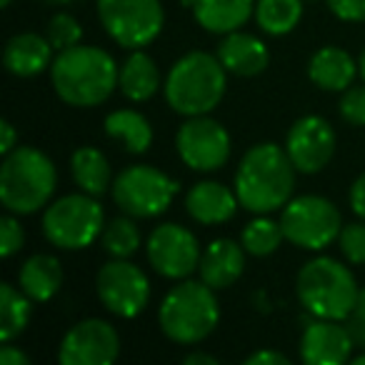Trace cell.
<instances>
[{
    "label": "cell",
    "instance_id": "1",
    "mask_svg": "<svg viewBox=\"0 0 365 365\" xmlns=\"http://www.w3.org/2000/svg\"><path fill=\"white\" fill-rule=\"evenodd\" d=\"M56 96L73 108H96L120 86V68L108 51L96 46H73L58 51L51 66Z\"/></svg>",
    "mask_w": 365,
    "mask_h": 365
},
{
    "label": "cell",
    "instance_id": "2",
    "mask_svg": "<svg viewBox=\"0 0 365 365\" xmlns=\"http://www.w3.org/2000/svg\"><path fill=\"white\" fill-rule=\"evenodd\" d=\"M295 165L278 143H258L235 170V195L240 205L255 215L280 210L295 188Z\"/></svg>",
    "mask_w": 365,
    "mask_h": 365
},
{
    "label": "cell",
    "instance_id": "3",
    "mask_svg": "<svg viewBox=\"0 0 365 365\" xmlns=\"http://www.w3.org/2000/svg\"><path fill=\"white\" fill-rule=\"evenodd\" d=\"M225 68L218 56L193 51L173 63L165 78V101L178 115H208L220 106L228 88Z\"/></svg>",
    "mask_w": 365,
    "mask_h": 365
},
{
    "label": "cell",
    "instance_id": "4",
    "mask_svg": "<svg viewBox=\"0 0 365 365\" xmlns=\"http://www.w3.org/2000/svg\"><path fill=\"white\" fill-rule=\"evenodd\" d=\"M58 185L53 160L33 145H18L3 155L0 165V203L8 213L33 215L51 203Z\"/></svg>",
    "mask_w": 365,
    "mask_h": 365
},
{
    "label": "cell",
    "instance_id": "5",
    "mask_svg": "<svg viewBox=\"0 0 365 365\" xmlns=\"http://www.w3.org/2000/svg\"><path fill=\"white\" fill-rule=\"evenodd\" d=\"M220 320L215 290L203 280H180L165 293L158 310V323L168 340L193 345L205 340Z\"/></svg>",
    "mask_w": 365,
    "mask_h": 365
},
{
    "label": "cell",
    "instance_id": "6",
    "mask_svg": "<svg viewBox=\"0 0 365 365\" xmlns=\"http://www.w3.org/2000/svg\"><path fill=\"white\" fill-rule=\"evenodd\" d=\"M295 290L310 315L345 320L355 310L360 288L348 265L330 255H318L300 268L295 278Z\"/></svg>",
    "mask_w": 365,
    "mask_h": 365
},
{
    "label": "cell",
    "instance_id": "7",
    "mask_svg": "<svg viewBox=\"0 0 365 365\" xmlns=\"http://www.w3.org/2000/svg\"><path fill=\"white\" fill-rule=\"evenodd\" d=\"M106 213L96 195L71 193L46 205L43 233L48 243L61 250H83L101 238L106 228Z\"/></svg>",
    "mask_w": 365,
    "mask_h": 365
},
{
    "label": "cell",
    "instance_id": "8",
    "mask_svg": "<svg viewBox=\"0 0 365 365\" xmlns=\"http://www.w3.org/2000/svg\"><path fill=\"white\" fill-rule=\"evenodd\" d=\"M280 225L288 243L303 250H325L338 240L343 218L333 200L323 195H298L283 205Z\"/></svg>",
    "mask_w": 365,
    "mask_h": 365
},
{
    "label": "cell",
    "instance_id": "9",
    "mask_svg": "<svg viewBox=\"0 0 365 365\" xmlns=\"http://www.w3.org/2000/svg\"><path fill=\"white\" fill-rule=\"evenodd\" d=\"M178 180L153 165H130L113 180V200L133 218H158L175 200Z\"/></svg>",
    "mask_w": 365,
    "mask_h": 365
},
{
    "label": "cell",
    "instance_id": "10",
    "mask_svg": "<svg viewBox=\"0 0 365 365\" xmlns=\"http://www.w3.org/2000/svg\"><path fill=\"white\" fill-rule=\"evenodd\" d=\"M98 18L118 46L138 51L160 36L165 11L160 0H98Z\"/></svg>",
    "mask_w": 365,
    "mask_h": 365
},
{
    "label": "cell",
    "instance_id": "11",
    "mask_svg": "<svg viewBox=\"0 0 365 365\" xmlns=\"http://www.w3.org/2000/svg\"><path fill=\"white\" fill-rule=\"evenodd\" d=\"M96 290L101 303L118 318H138L150 300L148 275L128 258H113L101 265Z\"/></svg>",
    "mask_w": 365,
    "mask_h": 365
},
{
    "label": "cell",
    "instance_id": "12",
    "mask_svg": "<svg viewBox=\"0 0 365 365\" xmlns=\"http://www.w3.org/2000/svg\"><path fill=\"white\" fill-rule=\"evenodd\" d=\"M178 155L190 170L213 173L230 158V133L223 123L208 115H195L182 123L175 135Z\"/></svg>",
    "mask_w": 365,
    "mask_h": 365
},
{
    "label": "cell",
    "instance_id": "13",
    "mask_svg": "<svg viewBox=\"0 0 365 365\" xmlns=\"http://www.w3.org/2000/svg\"><path fill=\"white\" fill-rule=\"evenodd\" d=\"M148 263L158 275L170 280H185L200 265L198 238L178 223H163L150 233L145 245Z\"/></svg>",
    "mask_w": 365,
    "mask_h": 365
},
{
    "label": "cell",
    "instance_id": "14",
    "mask_svg": "<svg viewBox=\"0 0 365 365\" xmlns=\"http://www.w3.org/2000/svg\"><path fill=\"white\" fill-rule=\"evenodd\" d=\"M120 355V335L103 318H86L66 333L58 348L63 365H110Z\"/></svg>",
    "mask_w": 365,
    "mask_h": 365
},
{
    "label": "cell",
    "instance_id": "15",
    "mask_svg": "<svg viewBox=\"0 0 365 365\" xmlns=\"http://www.w3.org/2000/svg\"><path fill=\"white\" fill-rule=\"evenodd\" d=\"M338 138L325 118L320 115H303L290 125L285 138V153L293 160L295 170L313 175L320 173L335 155Z\"/></svg>",
    "mask_w": 365,
    "mask_h": 365
},
{
    "label": "cell",
    "instance_id": "16",
    "mask_svg": "<svg viewBox=\"0 0 365 365\" xmlns=\"http://www.w3.org/2000/svg\"><path fill=\"white\" fill-rule=\"evenodd\" d=\"M298 348L308 365H343L353 358L355 343L340 320L313 315V320L305 323Z\"/></svg>",
    "mask_w": 365,
    "mask_h": 365
},
{
    "label": "cell",
    "instance_id": "17",
    "mask_svg": "<svg viewBox=\"0 0 365 365\" xmlns=\"http://www.w3.org/2000/svg\"><path fill=\"white\" fill-rule=\"evenodd\" d=\"M238 195L223 182L200 180L185 195V210L200 225H223L238 213Z\"/></svg>",
    "mask_w": 365,
    "mask_h": 365
},
{
    "label": "cell",
    "instance_id": "18",
    "mask_svg": "<svg viewBox=\"0 0 365 365\" xmlns=\"http://www.w3.org/2000/svg\"><path fill=\"white\" fill-rule=\"evenodd\" d=\"M223 68L238 78H255L270 66V51L258 36L233 31L220 41L218 53Z\"/></svg>",
    "mask_w": 365,
    "mask_h": 365
},
{
    "label": "cell",
    "instance_id": "19",
    "mask_svg": "<svg viewBox=\"0 0 365 365\" xmlns=\"http://www.w3.org/2000/svg\"><path fill=\"white\" fill-rule=\"evenodd\" d=\"M245 270V248L230 238H218L205 245L200 255L198 273L200 280L208 283L213 290H225L243 275Z\"/></svg>",
    "mask_w": 365,
    "mask_h": 365
},
{
    "label": "cell",
    "instance_id": "20",
    "mask_svg": "<svg viewBox=\"0 0 365 365\" xmlns=\"http://www.w3.org/2000/svg\"><path fill=\"white\" fill-rule=\"evenodd\" d=\"M51 41L38 33H18L3 48V66L16 78H36L53 66Z\"/></svg>",
    "mask_w": 365,
    "mask_h": 365
},
{
    "label": "cell",
    "instance_id": "21",
    "mask_svg": "<svg viewBox=\"0 0 365 365\" xmlns=\"http://www.w3.org/2000/svg\"><path fill=\"white\" fill-rule=\"evenodd\" d=\"M358 63L353 61L348 51L335 46H325L315 51L308 61V78L313 86L328 93H343L345 88L353 86L358 76Z\"/></svg>",
    "mask_w": 365,
    "mask_h": 365
},
{
    "label": "cell",
    "instance_id": "22",
    "mask_svg": "<svg viewBox=\"0 0 365 365\" xmlns=\"http://www.w3.org/2000/svg\"><path fill=\"white\" fill-rule=\"evenodd\" d=\"M255 3L258 0H195L193 16L203 31L228 36L255 16Z\"/></svg>",
    "mask_w": 365,
    "mask_h": 365
},
{
    "label": "cell",
    "instance_id": "23",
    "mask_svg": "<svg viewBox=\"0 0 365 365\" xmlns=\"http://www.w3.org/2000/svg\"><path fill=\"white\" fill-rule=\"evenodd\" d=\"M18 285L33 303H48L63 285V268L56 255L36 253L18 270Z\"/></svg>",
    "mask_w": 365,
    "mask_h": 365
},
{
    "label": "cell",
    "instance_id": "24",
    "mask_svg": "<svg viewBox=\"0 0 365 365\" xmlns=\"http://www.w3.org/2000/svg\"><path fill=\"white\" fill-rule=\"evenodd\" d=\"M71 173L76 185L88 195H106L113 188V173L110 163L103 155L98 148L93 145H81L78 150H73L71 155Z\"/></svg>",
    "mask_w": 365,
    "mask_h": 365
},
{
    "label": "cell",
    "instance_id": "25",
    "mask_svg": "<svg viewBox=\"0 0 365 365\" xmlns=\"http://www.w3.org/2000/svg\"><path fill=\"white\" fill-rule=\"evenodd\" d=\"M103 128H106L108 138L120 143L133 155H143L153 145V125L148 123V118L143 113L130 110V108L108 113Z\"/></svg>",
    "mask_w": 365,
    "mask_h": 365
},
{
    "label": "cell",
    "instance_id": "26",
    "mask_svg": "<svg viewBox=\"0 0 365 365\" xmlns=\"http://www.w3.org/2000/svg\"><path fill=\"white\" fill-rule=\"evenodd\" d=\"M160 88V73L158 66L143 48L133 51L120 66V93L133 103H145Z\"/></svg>",
    "mask_w": 365,
    "mask_h": 365
},
{
    "label": "cell",
    "instance_id": "27",
    "mask_svg": "<svg viewBox=\"0 0 365 365\" xmlns=\"http://www.w3.org/2000/svg\"><path fill=\"white\" fill-rule=\"evenodd\" d=\"M33 300L11 283L0 285V340L13 343L31 323Z\"/></svg>",
    "mask_w": 365,
    "mask_h": 365
},
{
    "label": "cell",
    "instance_id": "28",
    "mask_svg": "<svg viewBox=\"0 0 365 365\" xmlns=\"http://www.w3.org/2000/svg\"><path fill=\"white\" fill-rule=\"evenodd\" d=\"M303 18V0H258L255 3V21L260 31L268 36H288L298 28Z\"/></svg>",
    "mask_w": 365,
    "mask_h": 365
},
{
    "label": "cell",
    "instance_id": "29",
    "mask_svg": "<svg viewBox=\"0 0 365 365\" xmlns=\"http://www.w3.org/2000/svg\"><path fill=\"white\" fill-rule=\"evenodd\" d=\"M285 240L283 225L280 220H273L268 215H258L253 218L240 233V243H243L245 253L255 255V258H265V255L275 253L280 243Z\"/></svg>",
    "mask_w": 365,
    "mask_h": 365
},
{
    "label": "cell",
    "instance_id": "30",
    "mask_svg": "<svg viewBox=\"0 0 365 365\" xmlns=\"http://www.w3.org/2000/svg\"><path fill=\"white\" fill-rule=\"evenodd\" d=\"M101 245L110 258H130L140 248V228H138L133 215H120L113 218L110 223L103 228Z\"/></svg>",
    "mask_w": 365,
    "mask_h": 365
},
{
    "label": "cell",
    "instance_id": "31",
    "mask_svg": "<svg viewBox=\"0 0 365 365\" xmlns=\"http://www.w3.org/2000/svg\"><path fill=\"white\" fill-rule=\"evenodd\" d=\"M46 38L56 51H66V48H73L83 41V28L71 13H56L48 23Z\"/></svg>",
    "mask_w": 365,
    "mask_h": 365
},
{
    "label": "cell",
    "instance_id": "32",
    "mask_svg": "<svg viewBox=\"0 0 365 365\" xmlns=\"http://www.w3.org/2000/svg\"><path fill=\"white\" fill-rule=\"evenodd\" d=\"M340 253L348 263L365 265V220H355V223H345L338 235Z\"/></svg>",
    "mask_w": 365,
    "mask_h": 365
},
{
    "label": "cell",
    "instance_id": "33",
    "mask_svg": "<svg viewBox=\"0 0 365 365\" xmlns=\"http://www.w3.org/2000/svg\"><path fill=\"white\" fill-rule=\"evenodd\" d=\"M338 113L348 125H365V81L363 86H350L343 91L338 103Z\"/></svg>",
    "mask_w": 365,
    "mask_h": 365
},
{
    "label": "cell",
    "instance_id": "34",
    "mask_svg": "<svg viewBox=\"0 0 365 365\" xmlns=\"http://www.w3.org/2000/svg\"><path fill=\"white\" fill-rule=\"evenodd\" d=\"M26 243V230H23L21 220L16 213H8L0 218V255L3 258H13Z\"/></svg>",
    "mask_w": 365,
    "mask_h": 365
},
{
    "label": "cell",
    "instance_id": "35",
    "mask_svg": "<svg viewBox=\"0 0 365 365\" xmlns=\"http://www.w3.org/2000/svg\"><path fill=\"white\" fill-rule=\"evenodd\" d=\"M328 11L343 23H365V0H325Z\"/></svg>",
    "mask_w": 365,
    "mask_h": 365
},
{
    "label": "cell",
    "instance_id": "36",
    "mask_svg": "<svg viewBox=\"0 0 365 365\" xmlns=\"http://www.w3.org/2000/svg\"><path fill=\"white\" fill-rule=\"evenodd\" d=\"M245 365H290V358H285L280 350H270V348H263V350H255L245 358Z\"/></svg>",
    "mask_w": 365,
    "mask_h": 365
},
{
    "label": "cell",
    "instance_id": "37",
    "mask_svg": "<svg viewBox=\"0 0 365 365\" xmlns=\"http://www.w3.org/2000/svg\"><path fill=\"white\" fill-rule=\"evenodd\" d=\"M350 208L358 218L365 220V173L355 178L350 185Z\"/></svg>",
    "mask_w": 365,
    "mask_h": 365
},
{
    "label": "cell",
    "instance_id": "38",
    "mask_svg": "<svg viewBox=\"0 0 365 365\" xmlns=\"http://www.w3.org/2000/svg\"><path fill=\"white\" fill-rule=\"evenodd\" d=\"M18 145H21V143H18V130L13 128L11 120H3L0 123V153L8 155V153Z\"/></svg>",
    "mask_w": 365,
    "mask_h": 365
},
{
    "label": "cell",
    "instance_id": "39",
    "mask_svg": "<svg viewBox=\"0 0 365 365\" xmlns=\"http://www.w3.org/2000/svg\"><path fill=\"white\" fill-rule=\"evenodd\" d=\"M345 328H348L353 343L360 345V348H365V318H363V315L350 313L348 318H345Z\"/></svg>",
    "mask_w": 365,
    "mask_h": 365
},
{
    "label": "cell",
    "instance_id": "40",
    "mask_svg": "<svg viewBox=\"0 0 365 365\" xmlns=\"http://www.w3.org/2000/svg\"><path fill=\"white\" fill-rule=\"evenodd\" d=\"M0 363L3 365H28L31 358H28L21 348H16V345L3 343V348H0Z\"/></svg>",
    "mask_w": 365,
    "mask_h": 365
},
{
    "label": "cell",
    "instance_id": "41",
    "mask_svg": "<svg viewBox=\"0 0 365 365\" xmlns=\"http://www.w3.org/2000/svg\"><path fill=\"white\" fill-rule=\"evenodd\" d=\"M182 363L185 365H218V360L213 358V355H208V353H190V355H185L182 358Z\"/></svg>",
    "mask_w": 365,
    "mask_h": 365
},
{
    "label": "cell",
    "instance_id": "42",
    "mask_svg": "<svg viewBox=\"0 0 365 365\" xmlns=\"http://www.w3.org/2000/svg\"><path fill=\"white\" fill-rule=\"evenodd\" d=\"M355 315H363L365 318V288H360L358 290V300H355V310H353Z\"/></svg>",
    "mask_w": 365,
    "mask_h": 365
},
{
    "label": "cell",
    "instance_id": "43",
    "mask_svg": "<svg viewBox=\"0 0 365 365\" xmlns=\"http://www.w3.org/2000/svg\"><path fill=\"white\" fill-rule=\"evenodd\" d=\"M43 3H51V6H71L76 0H43Z\"/></svg>",
    "mask_w": 365,
    "mask_h": 365
},
{
    "label": "cell",
    "instance_id": "44",
    "mask_svg": "<svg viewBox=\"0 0 365 365\" xmlns=\"http://www.w3.org/2000/svg\"><path fill=\"white\" fill-rule=\"evenodd\" d=\"M350 363H353V365H365V353H360V355H355V358H350Z\"/></svg>",
    "mask_w": 365,
    "mask_h": 365
},
{
    "label": "cell",
    "instance_id": "45",
    "mask_svg": "<svg viewBox=\"0 0 365 365\" xmlns=\"http://www.w3.org/2000/svg\"><path fill=\"white\" fill-rule=\"evenodd\" d=\"M358 68H360V78H363V81H365V53H363V56H360Z\"/></svg>",
    "mask_w": 365,
    "mask_h": 365
},
{
    "label": "cell",
    "instance_id": "46",
    "mask_svg": "<svg viewBox=\"0 0 365 365\" xmlns=\"http://www.w3.org/2000/svg\"><path fill=\"white\" fill-rule=\"evenodd\" d=\"M11 3H13V0H0V6H3V8H8Z\"/></svg>",
    "mask_w": 365,
    "mask_h": 365
}]
</instances>
